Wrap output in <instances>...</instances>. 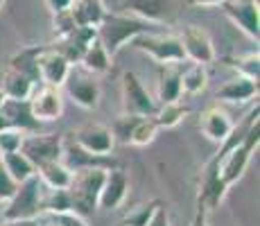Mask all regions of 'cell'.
Wrapping results in <instances>:
<instances>
[{
  "label": "cell",
  "mask_w": 260,
  "mask_h": 226,
  "mask_svg": "<svg viewBox=\"0 0 260 226\" xmlns=\"http://www.w3.org/2000/svg\"><path fill=\"white\" fill-rule=\"evenodd\" d=\"M50 217H52V224H57V226H91L82 215L75 213V210L59 213V215H50Z\"/></svg>",
  "instance_id": "e575fe53"
},
{
  "label": "cell",
  "mask_w": 260,
  "mask_h": 226,
  "mask_svg": "<svg viewBox=\"0 0 260 226\" xmlns=\"http://www.w3.org/2000/svg\"><path fill=\"white\" fill-rule=\"evenodd\" d=\"M37 54H39V45L27 48V50H21L18 54H14V57L9 59V68L23 73L25 77H29L39 86L41 82H39V70H37Z\"/></svg>",
  "instance_id": "83f0119b"
},
{
  "label": "cell",
  "mask_w": 260,
  "mask_h": 226,
  "mask_svg": "<svg viewBox=\"0 0 260 226\" xmlns=\"http://www.w3.org/2000/svg\"><path fill=\"white\" fill-rule=\"evenodd\" d=\"M129 192V179L127 174L120 168L107 170V177H104L102 190H100V199H98V208L102 210H116L122 206V202L127 199Z\"/></svg>",
  "instance_id": "5bb4252c"
},
{
  "label": "cell",
  "mask_w": 260,
  "mask_h": 226,
  "mask_svg": "<svg viewBox=\"0 0 260 226\" xmlns=\"http://www.w3.org/2000/svg\"><path fill=\"white\" fill-rule=\"evenodd\" d=\"M43 3H46V7L52 14H59V12H66V9H71L73 0H43Z\"/></svg>",
  "instance_id": "74e56055"
},
{
  "label": "cell",
  "mask_w": 260,
  "mask_h": 226,
  "mask_svg": "<svg viewBox=\"0 0 260 226\" xmlns=\"http://www.w3.org/2000/svg\"><path fill=\"white\" fill-rule=\"evenodd\" d=\"M122 9L127 14H134L143 21L156 25L172 14V0H124Z\"/></svg>",
  "instance_id": "ac0fdd59"
},
{
  "label": "cell",
  "mask_w": 260,
  "mask_h": 226,
  "mask_svg": "<svg viewBox=\"0 0 260 226\" xmlns=\"http://www.w3.org/2000/svg\"><path fill=\"white\" fill-rule=\"evenodd\" d=\"M136 115H127V113H122L120 118L116 120V124L111 127V134H113V138L120 140V143H124V145H129V134H132V129H134V124H136Z\"/></svg>",
  "instance_id": "836d02e7"
},
{
  "label": "cell",
  "mask_w": 260,
  "mask_h": 226,
  "mask_svg": "<svg viewBox=\"0 0 260 226\" xmlns=\"http://www.w3.org/2000/svg\"><path fill=\"white\" fill-rule=\"evenodd\" d=\"M154 23H147L143 18L134 16L127 12H118V14H107L104 21L98 27V39L102 41V45L107 48V52L111 57H116L120 50L127 43H132L136 37L147 32H154Z\"/></svg>",
  "instance_id": "6da1fadb"
},
{
  "label": "cell",
  "mask_w": 260,
  "mask_h": 226,
  "mask_svg": "<svg viewBox=\"0 0 260 226\" xmlns=\"http://www.w3.org/2000/svg\"><path fill=\"white\" fill-rule=\"evenodd\" d=\"M120 98H122V113L136 118H152L158 109V102L149 95L136 73L127 70L120 77Z\"/></svg>",
  "instance_id": "277c9868"
},
{
  "label": "cell",
  "mask_w": 260,
  "mask_h": 226,
  "mask_svg": "<svg viewBox=\"0 0 260 226\" xmlns=\"http://www.w3.org/2000/svg\"><path fill=\"white\" fill-rule=\"evenodd\" d=\"M5 3H7V0H0V9H3V5H5Z\"/></svg>",
  "instance_id": "ee69618b"
},
{
  "label": "cell",
  "mask_w": 260,
  "mask_h": 226,
  "mask_svg": "<svg viewBox=\"0 0 260 226\" xmlns=\"http://www.w3.org/2000/svg\"><path fill=\"white\" fill-rule=\"evenodd\" d=\"M46 226H57V224H46Z\"/></svg>",
  "instance_id": "f6af8a7d"
},
{
  "label": "cell",
  "mask_w": 260,
  "mask_h": 226,
  "mask_svg": "<svg viewBox=\"0 0 260 226\" xmlns=\"http://www.w3.org/2000/svg\"><path fill=\"white\" fill-rule=\"evenodd\" d=\"M63 90H66V95L77 107L88 109V111L98 109L100 98H102V90H100V84H98V79H95V75L86 73L82 66L71 68L66 82H63Z\"/></svg>",
  "instance_id": "52a82bcc"
},
{
  "label": "cell",
  "mask_w": 260,
  "mask_h": 226,
  "mask_svg": "<svg viewBox=\"0 0 260 226\" xmlns=\"http://www.w3.org/2000/svg\"><path fill=\"white\" fill-rule=\"evenodd\" d=\"M43 197H46V185L43 181L34 177L21 181L14 190V195L3 206V222H16V219H39L43 213Z\"/></svg>",
  "instance_id": "7a4b0ae2"
},
{
  "label": "cell",
  "mask_w": 260,
  "mask_h": 226,
  "mask_svg": "<svg viewBox=\"0 0 260 226\" xmlns=\"http://www.w3.org/2000/svg\"><path fill=\"white\" fill-rule=\"evenodd\" d=\"M73 143L86 154H93V156H111L113 147H116V138L111 134V127L100 122L84 124V127L75 129Z\"/></svg>",
  "instance_id": "ba28073f"
},
{
  "label": "cell",
  "mask_w": 260,
  "mask_h": 226,
  "mask_svg": "<svg viewBox=\"0 0 260 226\" xmlns=\"http://www.w3.org/2000/svg\"><path fill=\"white\" fill-rule=\"evenodd\" d=\"M16 181H14L12 177H9L7 172H5L3 163H0V202H7L9 197L14 195V190H16Z\"/></svg>",
  "instance_id": "d590c367"
},
{
  "label": "cell",
  "mask_w": 260,
  "mask_h": 226,
  "mask_svg": "<svg viewBox=\"0 0 260 226\" xmlns=\"http://www.w3.org/2000/svg\"><path fill=\"white\" fill-rule=\"evenodd\" d=\"M27 102L37 122H54L63 115V93L57 86L39 84L27 98Z\"/></svg>",
  "instance_id": "9c48e42d"
},
{
  "label": "cell",
  "mask_w": 260,
  "mask_h": 226,
  "mask_svg": "<svg viewBox=\"0 0 260 226\" xmlns=\"http://www.w3.org/2000/svg\"><path fill=\"white\" fill-rule=\"evenodd\" d=\"M161 204H163L161 199H149V202L129 208L127 215L122 217V226H147L149 219L154 217V213H156V208Z\"/></svg>",
  "instance_id": "f546056e"
},
{
  "label": "cell",
  "mask_w": 260,
  "mask_h": 226,
  "mask_svg": "<svg viewBox=\"0 0 260 226\" xmlns=\"http://www.w3.org/2000/svg\"><path fill=\"white\" fill-rule=\"evenodd\" d=\"M73 63L68 61L63 54H59L54 48L43 45L39 48L37 54V70H39V82L46 84V86H57L61 88L66 82L68 73H71Z\"/></svg>",
  "instance_id": "8fae6325"
},
{
  "label": "cell",
  "mask_w": 260,
  "mask_h": 226,
  "mask_svg": "<svg viewBox=\"0 0 260 226\" xmlns=\"http://www.w3.org/2000/svg\"><path fill=\"white\" fill-rule=\"evenodd\" d=\"M229 192V185L219 179L217 174V163L208 160L206 168H204V174H202V183H199V195H197V206H202L206 213L215 210L219 204L224 202Z\"/></svg>",
  "instance_id": "4fadbf2b"
},
{
  "label": "cell",
  "mask_w": 260,
  "mask_h": 226,
  "mask_svg": "<svg viewBox=\"0 0 260 226\" xmlns=\"http://www.w3.org/2000/svg\"><path fill=\"white\" fill-rule=\"evenodd\" d=\"M147 226H170V213L166 208V204H161L156 208V213H154V217L149 219Z\"/></svg>",
  "instance_id": "8d00e7d4"
},
{
  "label": "cell",
  "mask_w": 260,
  "mask_h": 226,
  "mask_svg": "<svg viewBox=\"0 0 260 226\" xmlns=\"http://www.w3.org/2000/svg\"><path fill=\"white\" fill-rule=\"evenodd\" d=\"M73 210V199L68 190H52L46 188V197H43V213L48 215H59Z\"/></svg>",
  "instance_id": "4dcf8cb0"
},
{
  "label": "cell",
  "mask_w": 260,
  "mask_h": 226,
  "mask_svg": "<svg viewBox=\"0 0 260 226\" xmlns=\"http://www.w3.org/2000/svg\"><path fill=\"white\" fill-rule=\"evenodd\" d=\"M37 177L43 181L46 188L52 190H68L73 181V170L68 168L63 160H54V163H48L43 168L37 170Z\"/></svg>",
  "instance_id": "cb8c5ba5"
},
{
  "label": "cell",
  "mask_w": 260,
  "mask_h": 226,
  "mask_svg": "<svg viewBox=\"0 0 260 226\" xmlns=\"http://www.w3.org/2000/svg\"><path fill=\"white\" fill-rule=\"evenodd\" d=\"M258 98V82L253 79H247V77H233L224 84L222 88L217 90V100L222 102H231V104H242V102H249V100Z\"/></svg>",
  "instance_id": "ffe728a7"
},
{
  "label": "cell",
  "mask_w": 260,
  "mask_h": 226,
  "mask_svg": "<svg viewBox=\"0 0 260 226\" xmlns=\"http://www.w3.org/2000/svg\"><path fill=\"white\" fill-rule=\"evenodd\" d=\"M158 124L154 122V118H138L134 124L132 134H129V145H136V147H147L154 143V138L158 136Z\"/></svg>",
  "instance_id": "f1b7e54d"
},
{
  "label": "cell",
  "mask_w": 260,
  "mask_h": 226,
  "mask_svg": "<svg viewBox=\"0 0 260 226\" xmlns=\"http://www.w3.org/2000/svg\"><path fill=\"white\" fill-rule=\"evenodd\" d=\"M0 113L5 115V120L9 122V127L18 129L23 134H34L41 122H37V118L29 111V102L27 100H5Z\"/></svg>",
  "instance_id": "e0dca14e"
},
{
  "label": "cell",
  "mask_w": 260,
  "mask_h": 226,
  "mask_svg": "<svg viewBox=\"0 0 260 226\" xmlns=\"http://www.w3.org/2000/svg\"><path fill=\"white\" fill-rule=\"evenodd\" d=\"M0 163H3L5 172L16 181V183H21V181H25V179H29V177H34V174H37L34 165L29 163V160L25 158V154H21V152L0 154Z\"/></svg>",
  "instance_id": "d4e9b609"
},
{
  "label": "cell",
  "mask_w": 260,
  "mask_h": 226,
  "mask_svg": "<svg viewBox=\"0 0 260 226\" xmlns=\"http://www.w3.org/2000/svg\"><path fill=\"white\" fill-rule=\"evenodd\" d=\"M181 68L183 63H161V73H158V104L177 102L181 100Z\"/></svg>",
  "instance_id": "d6986e66"
},
{
  "label": "cell",
  "mask_w": 260,
  "mask_h": 226,
  "mask_svg": "<svg viewBox=\"0 0 260 226\" xmlns=\"http://www.w3.org/2000/svg\"><path fill=\"white\" fill-rule=\"evenodd\" d=\"M63 138L59 134H25L18 152L34 165V170L43 168L48 163L61 160L63 156Z\"/></svg>",
  "instance_id": "8992f818"
},
{
  "label": "cell",
  "mask_w": 260,
  "mask_h": 226,
  "mask_svg": "<svg viewBox=\"0 0 260 226\" xmlns=\"http://www.w3.org/2000/svg\"><path fill=\"white\" fill-rule=\"evenodd\" d=\"M188 115V107L177 100V102H166V104H158L156 113L152 115L154 122L158 124V129H172L177 127L179 122H183V118Z\"/></svg>",
  "instance_id": "4316f807"
},
{
  "label": "cell",
  "mask_w": 260,
  "mask_h": 226,
  "mask_svg": "<svg viewBox=\"0 0 260 226\" xmlns=\"http://www.w3.org/2000/svg\"><path fill=\"white\" fill-rule=\"evenodd\" d=\"M132 45L136 50H141V52H145L147 57H152L156 63H183L186 61L181 41L174 34L147 32L134 39Z\"/></svg>",
  "instance_id": "5b68a950"
},
{
  "label": "cell",
  "mask_w": 260,
  "mask_h": 226,
  "mask_svg": "<svg viewBox=\"0 0 260 226\" xmlns=\"http://www.w3.org/2000/svg\"><path fill=\"white\" fill-rule=\"evenodd\" d=\"M251 156L253 154L249 152V149H244L242 145L236 149H231L229 154H224L219 160H213V163H217V174L219 179L224 181V183L231 188L233 183H238L240 179L244 177V172H247L249 163H251Z\"/></svg>",
  "instance_id": "9a60e30c"
},
{
  "label": "cell",
  "mask_w": 260,
  "mask_h": 226,
  "mask_svg": "<svg viewBox=\"0 0 260 226\" xmlns=\"http://www.w3.org/2000/svg\"><path fill=\"white\" fill-rule=\"evenodd\" d=\"M71 14H73V18L77 25L98 29L100 23L104 21V16H107L109 12H107L102 0H73Z\"/></svg>",
  "instance_id": "44dd1931"
},
{
  "label": "cell",
  "mask_w": 260,
  "mask_h": 226,
  "mask_svg": "<svg viewBox=\"0 0 260 226\" xmlns=\"http://www.w3.org/2000/svg\"><path fill=\"white\" fill-rule=\"evenodd\" d=\"M5 100H7V98H5V93H3V88H0V107H3V102H5Z\"/></svg>",
  "instance_id": "7bdbcfd3"
},
{
  "label": "cell",
  "mask_w": 260,
  "mask_h": 226,
  "mask_svg": "<svg viewBox=\"0 0 260 226\" xmlns=\"http://www.w3.org/2000/svg\"><path fill=\"white\" fill-rule=\"evenodd\" d=\"M183 48V54L186 59H190L192 63H202V66H208V63L215 61V45L213 39L208 37L206 29H202L199 25H186L179 37Z\"/></svg>",
  "instance_id": "7c38bea8"
},
{
  "label": "cell",
  "mask_w": 260,
  "mask_h": 226,
  "mask_svg": "<svg viewBox=\"0 0 260 226\" xmlns=\"http://www.w3.org/2000/svg\"><path fill=\"white\" fill-rule=\"evenodd\" d=\"M7 127H9V122L5 120V115L0 113V132H3V129H7Z\"/></svg>",
  "instance_id": "b9f144b4"
},
{
  "label": "cell",
  "mask_w": 260,
  "mask_h": 226,
  "mask_svg": "<svg viewBox=\"0 0 260 226\" xmlns=\"http://www.w3.org/2000/svg\"><path fill=\"white\" fill-rule=\"evenodd\" d=\"M190 7H197V9H208V7H222L226 0H186Z\"/></svg>",
  "instance_id": "f35d334b"
},
{
  "label": "cell",
  "mask_w": 260,
  "mask_h": 226,
  "mask_svg": "<svg viewBox=\"0 0 260 226\" xmlns=\"http://www.w3.org/2000/svg\"><path fill=\"white\" fill-rule=\"evenodd\" d=\"M111 59L113 57L107 52V48L102 45V41L95 37L93 41L86 45V50H84L82 59H79V66L91 75H104V73H109V68H111Z\"/></svg>",
  "instance_id": "7402d4cb"
},
{
  "label": "cell",
  "mask_w": 260,
  "mask_h": 226,
  "mask_svg": "<svg viewBox=\"0 0 260 226\" xmlns=\"http://www.w3.org/2000/svg\"><path fill=\"white\" fill-rule=\"evenodd\" d=\"M0 88L7 100H27L32 90L37 88V84L29 77H25L23 73L7 66V70L3 73V79H0Z\"/></svg>",
  "instance_id": "603a6c76"
},
{
  "label": "cell",
  "mask_w": 260,
  "mask_h": 226,
  "mask_svg": "<svg viewBox=\"0 0 260 226\" xmlns=\"http://www.w3.org/2000/svg\"><path fill=\"white\" fill-rule=\"evenodd\" d=\"M0 226H41L39 219H16V222H3Z\"/></svg>",
  "instance_id": "60d3db41"
},
{
  "label": "cell",
  "mask_w": 260,
  "mask_h": 226,
  "mask_svg": "<svg viewBox=\"0 0 260 226\" xmlns=\"http://www.w3.org/2000/svg\"><path fill=\"white\" fill-rule=\"evenodd\" d=\"M226 63L238 70L240 77H247V79L258 82V73H260L258 52H247V54H240V57H231V59H226Z\"/></svg>",
  "instance_id": "1f68e13d"
},
{
  "label": "cell",
  "mask_w": 260,
  "mask_h": 226,
  "mask_svg": "<svg viewBox=\"0 0 260 226\" xmlns=\"http://www.w3.org/2000/svg\"><path fill=\"white\" fill-rule=\"evenodd\" d=\"M190 226H208V213L202 208V206H197V213H194Z\"/></svg>",
  "instance_id": "ab89813d"
},
{
  "label": "cell",
  "mask_w": 260,
  "mask_h": 226,
  "mask_svg": "<svg viewBox=\"0 0 260 226\" xmlns=\"http://www.w3.org/2000/svg\"><path fill=\"white\" fill-rule=\"evenodd\" d=\"M222 12L240 32H244L249 39L258 41V34H260L258 0H226V3L222 5Z\"/></svg>",
  "instance_id": "30bf717a"
},
{
  "label": "cell",
  "mask_w": 260,
  "mask_h": 226,
  "mask_svg": "<svg viewBox=\"0 0 260 226\" xmlns=\"http://www.w3.org/2000/svg\"><path fill=\"white\" fill-rule=\"evenodd\" d=\"M23 132L14 127H7L0 132V154H9V152H18L23 143Z\"/></svg>",
  "instance_id": "d6a6232c"
},
{
  "label": "cell",
  "mask_w": 260,
  "mask_h": 226,
  "mask_svg": "<svg viewBox=\"0 0 260 226\" xmlns=\"http://www.w3.org/2000/svg\"><path fill=\"white\" fill-rule=\"evenodd\" d=\"M208 86V70L202 63H190L188 68H181V93L199 95Z\"/></svg>",
  "instance_id": "484cf974"
},
{
  "label": "cell",
  "mask_w": 260,
  "mask_h": 226,
  "mask_svg": "<svg viewBox=\"0 0 260 226\" xmlns=\"http://www.w3.org/2000/svg\"><path fill=\"white\" fill-rule=\"evenodd\" d=\"M107 168H79L73 170V181L68 185V192L73 199V210L77 215H88L98 208L100 190H102Z\"/></svg>",
  "instance_id": "3957f363"
},
{
  "label": "cell",
  "mask_w": 260,
  "mask_h": 226,
  "mask_svg": "<svg viewBox=\"0 0 260 226\" xmlns=\"http://www.w3.org/2000/svg\"><path fill=\"white\" fill-rule=\"evenodd\" d=\"M199 129L206 136L211 143H222L233 129V120L229 118V113L219 107H208L202 111V118H199Z\"/></svg>",
  "instance_id": "2e32d148"
}]
</instances>
